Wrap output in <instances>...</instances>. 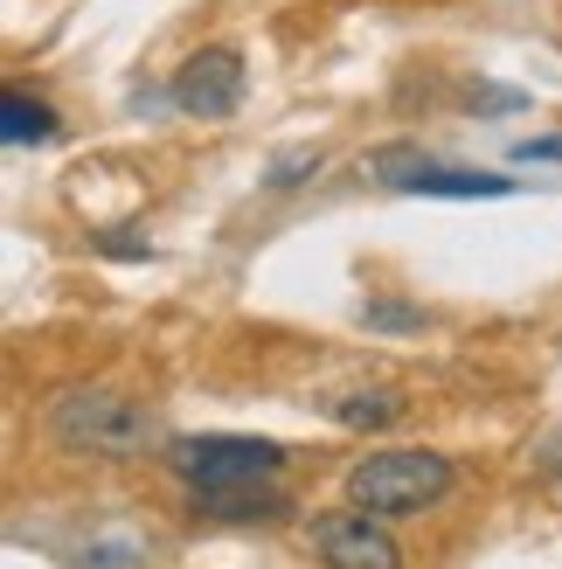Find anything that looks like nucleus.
Listing matches in <instances>:
<instances>
[{
  "instance_id": "obj_12",
  "label": "nucleus",
  "mask_w": 562,
  "mask_h": 569,
  "mask_svg": "<svg viewBox=\"0 0 562 569\" xmlns=\"http://www.w3.org/2000/svg\"><path fill=\"white\" fill-rule=\"evenodd\" d=\"M521 160H562V139H521Z\"/></svg>"
},
{
  "instance_id": "obj_10",
  "label": "nucleus",
  "mask_w": 562,
  "mask_h": 569,
  "mask_svg": "<svg viewBox=\"0 0 562 569\" xmlns=\"http://www.w3.org/2000/svg\"><path fill=\"white\" fill-rule=\"evenodd\" d=\"M361 320L382 327V333H410V327H424V312H417V306H397V299H369V306H361Z\"/></svg>"
},
{
  "instance_id": "obj_11",
  "label": "nucleus",
  "mask_w": 562,
  "mask_h": 569,
  "mask_svg": "<svg viewBox=\"0 0 562 569\" xmlns=\"http://www.w3.org/2000/svg\"><path fill=\"white\" fill-rule=\"evenodd\" d=\"M305 174H320V153H313V147H299V153H278V160H271V188H299Z\"/></svg>"
},
{
  "instance_id": "obj_5",
  "label": "nucleus",
  "mask_w": 562,
  "mask_h": 569,
  "mask_svg": "<svg viewBox=\"0 0 562 569\" xmlns=\"http://www.w3.org/2000/svg\"><path fill=\"white\" fill-rule=\"evenodd\" d=\"M174 104L188 119H230L243 104V56L237 49H194L174 70Z\"/></svg>"
},
{
  "instance_id": "obj_1",
  "label": "nucleus",
  "mask_w": 562,
  "mask_h": 569,
  "mask_svg": "<svg viewBox=\"0 0 562 569\" xmlns=\"http://www.w3.org/2000/svg\"><path fill=\"white\" fill-rule=\"evenodd\" d=\"M49 431L70 451H91V459H139L160 438V423L147 403H132L119 389H63L49 403Z\"/></svg>"
},
{
  "instance_id": "obj_8",
  "label": "nucleus",
  "mask_w": 562,
  "mask_h": 569,
  "mask_svg": "<svg viewBox=\"0 0 562 569\" xmlns=\"http://www.w3.org/2000/svg\"><path fill=\"white\" fill-rule=\"evenodd\" d=\"M0 139H8V147H49V139H56V111L36 104V98H21V91H8V98H0Z\"/></svg>"
},
{
  "instance_id": "obj_3",
  "label": "nucleus",
  "mask_w": 562,
  "mask_h": 569,
  "mask_svg": "<svg viewBox=\"0 0 562 569\" xmlns=\"http://www.w3.org/2000/svg\"><path fill=\"white\" fill-rule=\"evenodd\" d=\"M167 466L188 479V493H237V487H271L285 472V445L209 431V438H174L167 445Z\"/></svg>"
},
{
  "instance_id": "obj_4",
  "label": "nucleus",
  "mask_w": 562,
  "mask_h": 569,
  "mask_svg": "<svg viewBox=\"0 0 562 569\" xmlns=\"http://www.w3.org/2000/svg\"><path fill=\"white\" fill-rule=\"evenodd\" d=\"M313 549L327 569H403V549L389 542V528L361 507H341V515L313 521Z\"/></svg>"
},
{
  "instance_id": "obj_9",
  "label": "nucleus",
  "mask_w": 562,
  "mask_h": 569,
  "mask_svg": "<svg viewBox=\"0 0 562 569\" xmlns=\"http://www.w3.org/2000/svg\"><path fill=\"white\" fill-rule=\"evenodd\" d=\"M410 403L397 389H375V396H341V403H333V417L341 423H361V431H382V423H397Z\"/></svg>"
},
{
  "instance_id": "obj_2",
  "label": "nucleus",
  "mask_w": 562,
  "mask_h": 569,
  "mask_svg": "<svg viewBox=\"0 0 562 569\" xmlns=\"http://www.w3.org/2000/svg\"><path fill=\"white\" fill-rule=\"evenodd\" d=\"M444 493H452V459L444 451H369L361 466H348V507H361L375 521L424 515Z\"/></svg>"
},
{
  "instance_id": "obj_6",
  "label": "nucleus",
  "mask_w": 562,
  "mask_h": 569,
  "mask_svg": "<svg viewBox=\"0 0 562 569\" xmlns=\"http://www.w3.org/2000/svg\"><path fill=\"white\" fill-rule=\"evenodd\" d=\"M375 181H397L410 194H459V202H472V194H514V181L500 174H472V167H438V160H417L410 147H389L369 160Z\"/></svg>"
},
{
  "instance_id": "obj_7",
  "label": "nucleus",
  "mask_w": 562,
  "mask_h": 569,
  "mask_svg": "<svg viewBox=\"0 0 562 569\" xmlns=\"http://www.w3.org/2000/svg\"><path fill=\"white\" fill-rule=\"evenodd\" d=\"M194 515H209V521H278V515H292V500L271 493V487H237V493H194Z\"/></svg>"
}]
</instances>
